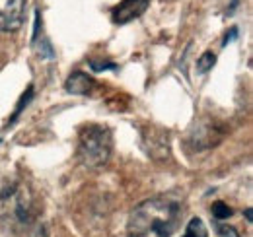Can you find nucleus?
Masks as SVG:
<instances>
[{
    "label": "nucleus",
    "mask_w": 253,
    "mask_h": 237,
    "mask_svg": "<svg viewBox=\"0 0 253 237\" xmlns=\"http://www.w3.org/2000/svg\"><path fill=\"white\" fill-rule=\"evenodd\" d=\"M183 216V202L175 195H160L140 202L128 216V237H171Z\"/></svg>",
    "instance_id": "1"
},
{
    "label": "nucleus",
    "mask_w": 253,
    "mask_h": 237,
    "mask_svg": "<svg viewBox=\"0 0 253 237\" xmlns=\"http://www.w3.org/2000/svg\"><path fill=\"white\" fill-rule=\"evenodd\" d=\"M113 148V136L107 126L101 124H88L80 130L78 138V159L88 169H99L103 167Z\"/></svg>",
    "instance_id": "2"
},
{
    "label": "nucleus",
    "mask_w": 253,
    "mask_h": 237,
    "mask_svg": "<svg viewBox=\"0 0 253 237\" xmlns=\"http://www.w3.org/2000/svg\"><path fill=\"white\" fill-rule=\"evenodd\" d=\"M33 220V200L30 193L20 187L12 185L0 191V224L4 228H28Z\"/></svg>",
    "instance_id": "3"
},
{
    "label": "nucleus",
    "mask_w": 253,
    "mask_h": 237,
    "mask_svg": "<svg viewBox=\"0 0 253 237\" xmlns=\"http://www.w3.org/2000/svg\"><path fill=\"white\" fill-rule=\"evenodd\" d=\"M26 0H0V31L12 33L24 24Z\"/></svg>",
    "instance_id": "4"
},
{
    "label": "nucleus",
    "mask_w": 253,
    "mask_h": 237,
    "mask_svg": "<svg viewBox=\"0 0 253 237\" xmlns=\"http://www.w3.org/2000/svg\"><path fill=\"white\" fill-rule=\"evenodd\" d=\"M148 4H150V0H123V2H119V6L113 8L111 18L115 24H128V22L136 20L140 14H144Z\"/></svg>",
    "instance_id": "5"
},
{
    "label": "nucleus",
    "mask_w": 253,
    "mask_h": 237,
    "mask_svg": "<svg viewBox=\"0 0 253 237\" xmlns=\"http://www.w3.org/2000/svg\"><path fill=\"white\" fill-rule=\"evenodd\" d=\"M64 88L68 93H74V95H86L94 89V80L84 74V72H72L64 84Z\"/></svg>",
    "instance_id": "6"
},
{
    "label": "nucleus",
    "mask_w": 253,
    "mask_h": 237,
    "mask_svg": "<svg viewBox=\"0 0 253 237\" xmlns=\"http://www.w3.org/2000/svg\"><path fill=\"white\" fill-rule=\"evenodd\" d=\"M181 237H209V230L201 218H191V222L185 228V234Z\"/></svg>",
    "instance_id": "7"
},
{
    "label": "nucleus",
    "mask_w": 253,
    "mask_h": 237,
    "mask_svg": "<svg viewBox=\"0 0 253 237\" xmlns=\"http://www.w3.org/2000/svg\"><path fill=\"white\" fill-rule=\"evenodd\" d=\"M211 212H212V218L216 220V222H222V220H228L230 216H232V208L228 206V204H224V202H214L212 208H211Z\"/></svg>",
    "instance_id": "8"
},
{
    "label": "nucleus",
    "mask_w": 253,
    "mask_h": 237,
    "mask_svg": "<svg viewBox=\"0 0 253 237\" xmlns=\"http://www.w3.org/2000/svg\"><path fill=\"white\" fill-rule=\"evenodd\" d=\"M32 97H33V86H30V88H28V91H26V93L22 95V99H20V103H18V107H16V111H14V117L10 118V124H12V122H14L16 118H18V117H20V115H22V111H24V107H26V105H28V103L32 101Z\"/></svg>",
    "instance_id": "9"
},
{
    "label": "nucleus",
    "mask_w": 253,
    "mask_h": 237,
    "mask_svg": "<svg viewBox=\"0 0 253 237\" xmlns=\"http://www.w3.org/2000/svg\"><path fill=\"white\" fill-rule=\"evenodd\" d=\"M214 62H216V57L209 51V53L201 55V59H199V62H197V66H199V70H201V72H209V70L214 66Z\"/></svg>",
    "instance_id": "10"
},
{
    "label": "nucleus",
    "mask_w": 253,
    "mask_h": 237,
    "mask_svg": "<svg viewBox=\"0 0 253 237\" xmlns=\"http://www.w3.org/2000/svg\"><path fill=\"white\" fill-rule=\"evenodd\" d=\"M216 232L220 237H242L234 226H228V224H222V222H216Z\"/></svg>",
    "instance_id": "11"
},
{
    "label": "nucleus",
    "mask_w": 253,
    "mask_h": 237,
    "mask_svg": "<svg viewBox=\"0 0 253 237\" xmlns=\"http://www.w3.org/2000/svg\"><path fill=\"white\" fill-rule=\"evenodd\" d=\"M92 68L94 70H115L117 68V64H113V62H92Z\"/></svg>",
    "instance_id": "12"
},
{
    "label": "nucleus",
    "mask_w": 253,
    "mask_h": 237,
    "mask_svg": "<svg viewBox=\"0 0 253 237\" xmlns=\"http://www.w3.org/2000/svg\"><path fill=\"white\" fill-rule=\"evenodd\" d=\"M236 35H238V28H232V30L226 33V37H224V41H222V47H226L230 41H234V39H236Z\"/></svg>",
    "instance_id": "13"
},
{
    "label": "nucleus",
    "mask_w": 253,
    "mask_h": 237,
    "mask_svg": "<svg viewBox=\"0 0 253 237\" xmlns=\"http://www.w3.org/2000/svg\"><path fill=\"white\" fill-rule=\"evenodd\" d=\"M244 214H246V218H248V222H250V224H252V222H253V216H252V208H248V210H246V212H244Z\"/></svg>",
    "instance_id": "14"
},
{
    "label": "nucleus",
    "mask_w": 253,
    "mask_h": 237,
    "mask_svg": "<svg viewBox=\"0 0 253 237\" xmlns=\"http://www.w3.org/2000/svg\"><path fill=\"white\" fill-rule=\"evenodd\" d=\"M37 237H47V234H45V230H43V228L39 230V234H37Z\"/></svg>",
    "instance_id": "15"
},
{
    "label": "nucleus",
    "mask_w": 253,
    "mask_h": 237,
    "mask_svg": "<svg viewBox=\"0 0 253 237\" xmlns=\"http://www.w3.org/2000/svg\"><path fill=\"white\" fill-rule=\"evenodd\" d=\"M0 142H2V138H0Z\"/></svg>",
    "instance_id": "16"
}]
</instances>
